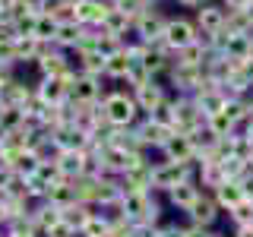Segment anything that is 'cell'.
I'll return each instance as SVG.
<instances>
[{
  "instance_id": "21",
  "label": "cell",
  "mask_w": 253,
  "mask_h": 237,
  "mask_svg": "<svg viewBox=\"0 0 253 237\" xmlns=\"http://www.w3.org/2000/svg\"><path fill=\"white\" fill-rule=\"evenodd\" d=\"M92 205H83V202H73V205H67V209H60V221L70 228V231H83L85 228V221L92 218Z\"/></svg>"
},
{
  "instance_id": "19",
  "label": "cell",
  "mask_w": 253,
  "mask_h": 237,
  "mask_svg": "<svg viewBox=\"0 0 253 237\" xmlns=\"http://www.w3.org/2000/svg\"><path fill=\"white\" fill-rule=\"evenodd\" d=\"M83 161H85V152H57L54 155V164H57L63 180H76L83 174Z\"/></svg>"
},
{
  "instance_id": "3",
  "label": "cell",
  "mask_w": 253,
  "mask_h": 237,
  "mask_svg": "<svg viewBox=\"0 0 253 237\" xmlns=\"http://www.w3.org/2000/svg\"><path fill=\"white\" fill-rule=\"evenodd\" d=\"M108 79L105 76H89V73H73L70 79V101L73 105H95L105 98L108 92Z\"/></svg>"
},
{
  "instance_id": "17",
  "label": "cell",
  "mask_w": 253,
  "mask_h": 237,
  "mask_svg": "<svg viewBox=\"0 0 253 237\" xmlns=\"http://www.w3.org/2000/svg\"><path fill=\"white\" fill-rule=\"evenodd\" d=\"M98 29L105 32V35H111V38H117V41H121V38L126 35V32L133 29V19H130V16H126L124 10L111 6V10H108V16H105V22H101Z\"/></svg>"
},
{
  "instance_id": "1",
  "label": "cell",
  "mask_w": 253,
  "mask_h": 237,
  "mask_svg": "<svg viewBox=\"0 0 253 237\" xmlns=\"http://www.w3.org/2000/svg\"><path fill=\"white\" fill-rule=\"evenodd\" d=\"M101 108H105L111 126H133L139 117V108H136L133 92L126 85H108L105 98H101Z\"/></svg>"
},
{
  "instance_id": "18",
  "label": "cell",
  "mask_w": 253,
  "mask_h": 237,
  "mask_svg": "<svg viewBox=\"0 0 253 237\" xmlns=\"http://www.w3.org/2000/svg\"><path fill=\"white\" fill-rule=\"evenodd\" d=\"M83 32H85V26H79L76 19H63L60 29H57V38H54V44H57L60 51H76L79 41H83Z\"/></svg>"
},
{
  "instance_id": "25",
  "label": "cell",
  "mask_w": 253,
  "mask_h": 237,
  "mask_svg": "<svg viewBox=\"0 0 253 237\" xmlns=\"http://www.w3.org/2000/svg\"><path fill=\"white\" fill-rule=\"evenodd\" d=\"M206 126H209L212 133H215V136L221 139V136H234L237 133V123L231 120V117L225 114V108L218 111V114H212V117H206Z\"/></svg>"
},
{
  "instance_id": "14",
  "label": "cell",
  "mask_w": 253,
  "mask_h": 237,
  "mask_svg": "<svg viewBox=\"0 0 253 237\" xmlns=\"http://www.w3.org/2000/svg\"><path fill=\"white\" fill-rule=\"evenodd\" d=\"M51 139H54V149H57V152H83L85 142H89V133H83L76 123H70V126L54 130Z\"/></svg>"
},
{
  "instance_id": "24",
  "label": "cell",
  "mask_w": 253,
  "mask_h": 237,
  "mask_svg": "<svg viewBox=\"0 0 253 237\" xmlns=\"http://www.w3.org/2000/svg\"><path fill=\"white\" fill-rule=\"evenodd\" d=\"M26 126V111L16 105H3L0 108V133H13Z\"/></svg>"
},
{
  "instance_id": "5",
  "label": "cell",
  "mask_w": 253,
  "mask_h": 237,
  "mask_svg": "<svg viewBox=\"0 0 253 237\" xmlns=\"http://www.w3.org/2000/svg\"><path fill=\"white\" fill-rule=\"evenodd\" d=\"M206 123V114L200 111L193 95H174V130L177 133H193Z\"/></svg>"
},
{
  "instance_id": "9",
  "label": "cell",
  "mask_w": 253,
  "mask_h": 237,
  "mask_svg": "<svg viewBox=\"0 0 253 237\" xmlns=\"http://www.w3.org/2000/svg\"><path fill=\"white\" fill-rule=\"evenodd\" d=\"M67 73H73V60H70V51H60L57 44H51L35 63V76H67Z\"/></svg>"
},
{
  "instance_id": "8",
  "label": "cell",
  "mask_w": 253,
  "mask_h": 237,
  "mask_svg": "<svg viewBox=\"0 0 253 237\" xmlns=\"http://www.w3.org/2000/svg\"><path fill=\"white\" fill-rule=\"evenodd\" d=\"M184 218L190 221V225H200V228H218V221L225 218V212L218 209V202H215L212 193H203Z\"/></svg>"
},
{
  "instance_id": "4",
  "label": "cell",
  "mask_w": 253,
  "mask_h": 237,
  "mask_svg": "<svg viewBox=\"0 0 253 237\" xmlns=\"http://www.w3.org/2000/svg\"><path fill=\"white\" fill-rule=\"evenodd\" d=\"M76 73V70H73ZM73 73L67 76H38L35 79V98L44 101V105L57 108V105H67L70 101V79H73Z\"/></svg>"
},
{
  "instance_id": "26",
  "label": "cell",
  "mask_w": 253,
  "mask_h": 237,
  "mask_svg": "<svg viewBox=\"0 0 253 237\" xmlns=\"http://www.w3.org/2000/svg\"><path fill=\"white\" fill-rule=\"evenodd\" d=\"M225 218H228V225H231V228H250L253 225V202L244 199L241 205H234L231 212H225Z\"/></svg>"
},
{
  "instance_id": "12",
  "label": "cell",
  "mask_w": 253,
  "mask_h": 237,
  "mask_svg": "<svg viewBox=\"0 0 253 237\" xmlns=\"http://www.w3.org/2000/svg\"><path fill=\"white\" fill-rule=\"evenodd\" d=\"M168 95H171V92L165 89L162 79H152V82H146V85H139V89H133V101H136L139 114H152V111L162 105Z\"/></svg>"
},
{
  "instance_id": "30",
  "label": "cell",
  "mask_w": 253,
  "mask_h": 237,
  "mask_svg": "<svg viewBox=\"0 0 253 237\" xmlns=\"http://www.w3.org/2000/svg\"><path fill=\"white\" fill-rule=\"evenodd\" d=\"M241 187H244V196H247V199L253 202V168L241 177Z\"/></svg>"
},
{
  "instance_id": "38",
  "label": "cell",
  "mask_w": 253,
  "mask_h": 237,
  "mask_svg": "<svg viewBox=\"0 0 253 237\" xmlns=\"http://www.w3.org/2000/svg\"><path fill=\"white\" fill-rule=\"evenodd\" d=\"M0 237H3V228H0Z\"/></svg>"
},
{
  "instance_id": "33",
  "label": "cell",
  "mask_w": 253,
  "mask_h": 237,
  "mask_svg": "<svg viewBox=\"0 0 253 237\" xmlns=\"http://www.w3.org/2000/svg\"><path fill=\"white\" fill-rule=\"evenodd\" d=\"M231 237H253V225L250 228H231Z\"/></svg>"
},
{
  "instance_id": "2",
  "label": "cell",
  "mask_w": 253,
  "mask_h": 237,
  "mask_svg": "<svg viewBox=\"0 0 253 237\" xmlns=\"http://www.w3.org/2000/svg\"><path fill=\"white\" fill-rule=\"evenodd\" d=\"M162 41L168 47L171 54L184 51L187 44L200 41V29H196L193 19H187V16H168V22H165V32H162Z\"/></svg>"
},
{
  "instance_id": "6",
  "label": "cell",
  "mask_w": 253,
  "mask_h": 237,
  "mask_svg": "<svg viewBox=\"0 0 253 237\" xmlns=\"http://www.w3.org/2000/svg\"><path fill=\"white\" fill-rule=\"evenodd\" d=\"M203 193H206V190L196 184V180H184V184H177L174 190H168V193H162V199H165V209H168V212H180V215H187Z\"/></svg>"
},
{
  "instance_id": "35",
  "label": "cell",
  "mask_w": 253,
  "mask_h": 237,
  "mask_svg": "<svg viewBox=\"0 0 253 237\" xmlns=\"http://www.w3.org/2000/svg\"><path fill=\"white\" fill-rule=\"evenodd\" d=\"M244 13H247V19H250V26H253V0H250V6H247Z\"/></svg>"
},
{
  "instance_id": "32",
  "label": "cell",
  "mask_w": 253,
  "mask_h": 237,
  "mask_svg": "<svg viewBox=\"0 0 253 237\" xmlns=\"http://www.w3.org/2000/svg\"><path fill=\"white\" fill-rule=\"evenodd\" d=\"M174 3H177V6H184V10H200L206 0H174Z\"/></svg>"
},
{
  "instance_id": "36",
  "label": "cell",
  "mask_w": 253,
  "mask_h": 237,
  "mask_svg": "<svg viewBox=\"0 0 253 237\" xmlns=\"http://www.w3.org/2000/svg\"><path fill=\"white\" fill-rule=\"evenodd\" d=\"M250 57H253V35H250Z\"/></svg>"
},
{
  "instance_id": "11",
  "label": "cell",
  "mask_w": 253,
  "mask_h": 237,
  "mask_svg": "<svg viewBox=\"0 0 253 237\" xmlns=\"http://www.w3.org/2000/svg\"><path fill=\"white\" fill-rule=\"evenodd\" d=\"M165 22H168V16L158 10V6H152V10H146L142 16H136V19H133V32H136V35H139L146 44H152V41H158V38H162Z\"/></svg>"
},
{
  "instance_id": "28",
  "label": "cell",
  "mask_w": 253,
  "mask_h": 237,
  "mask_svg": "<svg viewBox=\"0 0 253 237\" xmlns=\"http://www.w3.org/2000/svg\"><path fill=\"white\" fill-rule=\"evenodd\" d=\"M83 234H85V237H105V234H108V221H101V218H98V215L92 212V218L85 221Z\"/></svg>"
},
{
  "instance_id": "31",
  "label": "cell",
  "mask_w": 253,
  "mask_h": 237,
  "mask_svg": "<svg viewBox=\"0 0 253 237\" xmlns=\"http://www.w3.org/2000/svg\"><path fill=\"white\" fill-rule=\"evenodd\" d=\"M221 6H225L228 13H231V10H247L250 0H221Z\"/></svg>"
},
{
  "instance_id": "20",
  "label": "cell",
  "mask_w": 253,
  "mask_h": 237,
  "mask_svg": "<svg viewBox=\"0 0 253 237\" xmlns=\"http://www.w3.org/2000/svg\"><path fill=\"white\" fill-rule=\"evenodd\" d=\"M44 202H51L54 209H67V205H73L76 202L73 180H57V184H51L47 193H44Z\"/></svg>"
},
{
  "instance_id": "22",
  "label": "cell",
  "mask_w": 253,
  "mask_h": 237,
  "mask_svg": "<svg viewBox=\"0 0 253 237\" xmlns=\"http://www.w3.org/2000/svg\"><path fill=\"white\" fill-rule=\"evenodd\" d=\"M190 142H193V149H196V158H206V155H212L215 152V146H218V136L209 130V126H200V130H193V133H187Z\"/></svg>"
},
{
  "instance_id": "27",
  "label": "cell",
  "mask_w": 253,
  "mask_h": 237,
  "mask_svg": "<svg viewBox=\"0 0 253 237\" xmlns=\"http://www.w3.org/2000/svg\"><path fill=\"white\" fill-rule=\"evenodd\" d=\"M155 237H184V225L165 215V218L155 225Z\"/></svg>"
},
{
  "instance_id": "16",
  "label": "cell",
  "mask_w": 253,
  "mask_h": 237,
  "mask_svg": "<svg viewBox=\"0 0 253 237\" xmlns=\"http://www.w3.org/2000/svg\"><path fill=\"white\" fill-rule=\"evenodd\" d=\"M212 196H215V202H218V209L221 212H231L234 205H241L247 196H244V187H241V180H225L221 187L212 190Z\"/></svg>"
},
{
  "instance_id": "15",
  "label": "cell",
  "mask_w": 253,
  "mask_h": 237,
  "mask_svg": "<svg viewBox=\"0 0 253 237\" xmlns=\"http://www.w3.org/2000/svg\"><path fill=\"white\" fill-rule=\"evenodd\" d=\"M130 63H133V54L126 51V47H117V51H111L105 57V79L114 85H124L126 73H130Z\"/></svg>"
},
{
  "instance_id": "13",
  "label": "cell",
  "mask_w": 253,
  "mask_h": 237,
  "mask_svg": "<svg viewBox=\"0 0 253 237\" xmlns=\"http://www.w3.org/2000/svg\"><path fill=\"white\" fill-rule=\"evenodd\" d=\"M108 10H111L108 0H79L73 6V19L79 26H85V29H98L101 22H105Z\"/></svg>"
},
{
  "instance_id": "29",
  "label": "cell",
  "mask_w": 253,
  "mask_h": 237,
  "mask_svg": "<svg viewBox=\"0 0 253 237\" xmlns=\"http://www.w3.org/2000/svg\"><path fill=\"white\" fill-rule=\"evenodd\" d=\"M184 237H215V228H200V225L184 221Z\"/></svg>"
},
{
  "instance_id": "7",
  "label": "cell",
  "mask_w": 253,
  "mask_h": 237,
  "mask_svg": "<svg viewBox=\"0 0 253 237\" xmlns=\"http://www.w3.org/2000/svg\"><path fill=\"white\" fill-rule=\"evenodd\" d=\"M193 22H196V29H200L203 35H218V32L225 29V22H228V10L221 6V0H206L200 10H196Z\"/></svg>"
},
{
  "instance_id": "34",
  "label": "cell",
  "mask_w": 253,
  "mask_h": 237,
  "mask_svg": "<svg viewBox=\"0 0 253 237\" xmlns=\"http://www.w3.org/2000/svg\"><path fill=\"white\" fill-rule=\"evenodd\" d=\"M6 218H10V215H6V205H3V199H0V228L6 225Z\"/></svg>"
},
{
  "instance_id": "10",
  "label": "cell",
  "mask_w": 253,
  "mask_h": 237,
  "mask_svg": "<svg viewBox=\"0 0 253 237\" xmlns=\"http://www.w3.org/2000/svg\"><path fill=\"white\" fill-rule=\"evenodd\" d=\"M158 158H165V161H180V164H187V161H196V149H193V142H190L187 133H177L174 130L168 139H165V146L158 149Z\"/></svg>"
},
{
  "instance_id": "37",
  "label": "cell",
  "mask_w": 253,
  "mask_h": 237,
  "mask_svg": "<svg viewBox=\"0 0 253 237\" xmlns=\"http://www.w3.org/2000/svg\"><path fill=\"white\" fill-rule=\"evenodd\" d=\"M0 108H3V98H0Z\"/></svg>"
},
{
  "instance_id": "23",
  "label": "cell",
  "mask_w": 253,
  "mask_h": 237,
  "mask_svg": "<svg viewBox=\"0 0 253 237\" xmlns=\"http://www.w3.org/2000/svg\"><path fill=\"white\" fill-rule=\"evenodd\" d=\"M57 29H60V19H57V16L38 13V19H35V35H32V38H38V41H44V44H54Z\"/></svg>"
}]
</instances>
